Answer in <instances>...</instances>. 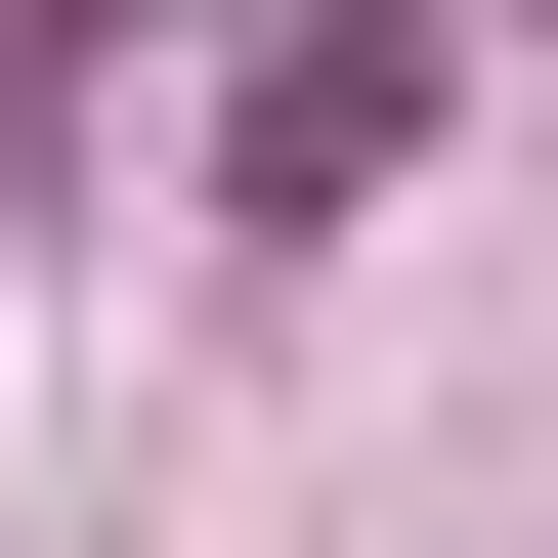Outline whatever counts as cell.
Instances as JSON below:
<instances>
[{"label":"cell","mask_w":558,"mask_h":558,"mask_svg":"<svg viewBox=\"0 0 558 558\" xmlns=\"http://www.w3.org/2000/svg\"><path fill=\"white\" fill-rule=\"evenodd\" d=\"M429 86H473L429 0H301V44L215 86V215H387V172H429Z\"/></svg>","instance_id":"cell-1"}]
</instances>
